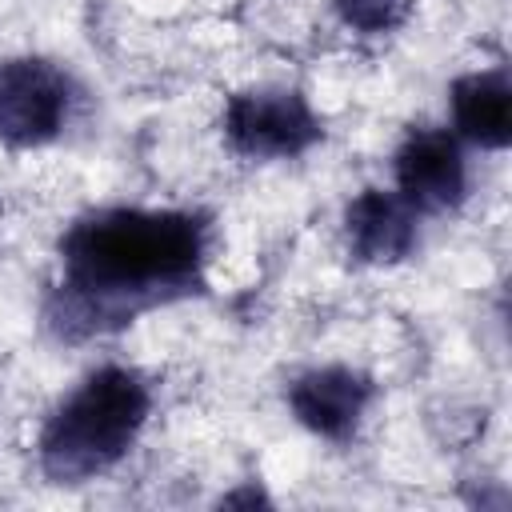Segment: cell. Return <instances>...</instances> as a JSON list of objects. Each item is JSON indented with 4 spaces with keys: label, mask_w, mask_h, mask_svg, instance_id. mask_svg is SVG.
Instances as JSON below:
<instances>
[{
    "label": "cell",
    "mask_w": 512,
    "mask_h": 512,
    "mask_svg": "<svg viewBox=\"0 0 512 512\" xmlns=\"http://www.w3.org/2000/svg\"><path fill=\"white\" fill-rule=\"evenodd\" d=\"M72 76L44 56L0 60V144L44 148L72 120Z\"/></svg>",
    "instance_id": "cell-4"
},
{
    "label": "cell",
    "mask_w": 512,
    "mask_h": 512,
    "mask_svg": "<svg viewBox=\"0 0 512 512\" xmlns=\"http://www.w3.org/2000/svg\"><path fill=\"white\" fill-rule=\"evenodd\" d=\"M224 140L244 160H296L324 140V120L300 88L260 84L228 96Z\"/></svg>",
    "instance_id": "cell-3"
},
{
    "label": "cell",
    "mask_w": 512,
    "mask_h": 512,
    "mask_svg": "<svg viewBox=\"0 0 512 512\" xmlns=\"http://www.w3.org/2000/svg\"><path fill=\"white\" fill-rule=\"evenodd\" d=\"M56 252L44 324L56 340L84 344L204 292L212 220L192 208H92L64 228Z\"/></svg>",
    "instance_id": "cell-1"
},
{
    "label": "cell",
    "mask_w": 512,
    "mask_h": 512,
    "mask_svg": "<svg viewBox=\"0 0 512 512\" xmlns=\"http://www.w3.org/2000/svg\"><path fill=\"white\" fill-rule=\"evenodd\" d=\"M256 504H260V508H268V504H272V500H268V492H264L256 480H248L244 488H236V492H224V496H220V508H256Z\"/></svg>",
    "instance_id": "cell-10"
},
{
    "label": "cell",
    "mask_w": 512,
    "mask_h": 512,
    "mask_svg": "<svg viewBox=\"0 0 512 512\" xmlns=\"http://www.w3.org/2000/svg\"><path fill=\"white\" fill-rule=\"evenodd\" d=\"M448 104H452V124L456 136L500 152L512 144V80L508 68H480V72H464L452 80L448 88Z\"/></svg>",
    "instance_id": "cell-8"
},
{
    "label": "cell",
    "mask_w": 512,
    "mask_h": 512,
    "mask_svg": "<svg viewBox=\"0 0 512 512\" xmlns=\"http://www.w3.org/2000/svg\"><path fill=\"white\" fill-rule=\"evenodd\" d=\"M152 416V388L136 368L88 372L44 420L36 464L52 484H84L112 472Z\"/></svg>",
    "instance_id": "cell-2"
},
{
    "label": "cell",
    "mask_w": 512,
    "mask_h": 512,
    "mask_svg": "<svg viewBox=\"0 0 512 512\" xmlns=\"http://www.w3.org/2000/svg\"><path fill=\"white\" fill-rule=\"evenodd\" d=\"M420 240V212L384 188H364L344 208V244L356 264L392 268L416 252Z\"/></svg>",
    "instance_id": "cell-7"
},
{
    "label": "cell",
    "mask_w": 512,
    "mask_h": 512,
    "mask_svg": "<svg viewBox=\"0 0 512 512\" xmlns=\"http://www.w3.org/2000/svg\"><path fill=\"white\" fill-rule=\"evenodd\" d=\"M336 20L360 36H388L404 28L416 12V0H328Z\"/></svg>",
    "instance_id": "cell-9"
},
{
    "label": "cell",
    "mask_w": 512,
    "mask_h": 512,
    "mask_svg": "<svg viewBox=\"0 0 512 512\" xmlns=\"http://www.w3.org/2000/svg\"><path fill=\"white\" fill-rule=\"evenodd\" d=\"M392 176H396V192L420 216L456 212L468 196V160L460 136L428 124L412 128L392 156Z\"/></svg>",
    "instance_id": "cell-5"
},
{
    "label": "cell",
    "mask_w": 512,
    "mask_h": 512,
    "mask_svg": "<svg viewBox=\"0 0 512 512\" xmlns=\"http://www.w3.org/2000/svg\"><path fill=\"white\" fill-rule=\"evenodd\" d=\"M284 400L300 428L320 440L348 444L360 432L368 404L376 400V380L352 364H320L292 376Z\"/></svg>",
    "instance_id": "cell-6"
}]
</instances>
